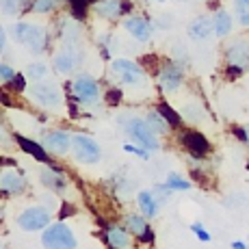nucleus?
<instances>
[{
  "instance_id": "nucleus-29",
  "label": "nucleus",
  "mask_w": 249,
  "mask_h": 249,
  "mask_svg": "<svg viewBox=\"0 0 249 249\" xmlns=\"http://www.w3.org/2000/svg\"><path fill=\"white\" fill-rule=\"evenodd\" d=\"M56 7V0H35L33 2V11L35 13H48Z\"/></svg>"
},
{
  "instance_id": "nucleus-36",
  "label": "nucleus",
  "mask_w": 249,
  "mask_h": 249,
  "mask_svg": "<svg viewBox=\"0 0 249 249\" xmlns=\"http://www.w3.org/2000/svg\"><path fill=\"white\" fill-rule=\"evenodd\" d=\"M124 150H126V152H130V154H137L139 159H147V154H145V152H143V150H139V147H132L130 143H126V145H124Z\"/></svg>"
},
{
  "instance_id": "nucleus-33",
  "label": "nucleus",
  "mask_w": 249,
  "mask_h": 249,
  "mask_svg": "<svg viewBox=\"0 0 249 249\" xmlns=\"http://www.w3.org/2000/svg\"><path fill=\"white\" fill-rule=\"evenodd\" d=\"M0 76H2V83H11L13 78H16V74H13V68L7 63L0 65Z\"/></svg>"
},
{
  "instance_id": "nucleus-35",
  "label": "nucleus",
  "mask_w": 249,
  "mask_h": 249,
  "mask_svg": "<svg viewBox=\"0 0 249 249\" xmlns=\"http://www.w3.org/2000/svg\"><path fill=\"white\" fill-rule=\"evenodd\" d=\"M119 100H122V93H119V89H111L107 93V102L111 104V107H113V104H119Z\"/></svg>"
},
{
  "instance_id": "nucleus-23",
  "label": "nucleus",
  "mask_w": 249,
  "mask_h": 249,
  "mask_svg": "<svg viewBox=\"0 0 249 249\" xmlns=\"http://www.w3.org/2000/svg\"><path fill=\"white\" fill-rule=\"evenodd\" d=\"M147 124L154 128V132H169L171 130V124L162 117L160 111H152L150 115H147Z\"/></svg>"
},
{
  "instance_id": "nucleus-19",
  "label": "nucleus",
  "mask_w": 249,
  "mask_h": 249,
  "mask_svg": "<svg viewBox=\"0 0 249 249\" xmlns=\"http://www.w3.org/2000/svg\"><path fill=\"white\" fill-rule=\"evenodd\" d=\"M41 182H44V186H48V189H52V191H65V178L61 176V171L59 169H46V171H41Z\"/></svg>"
},
{
  "instance_id": "nucleus-14",
  "label": "nucleus",
  "mask_w": 249,
  "mask_h": 249,
  "mask_svg": "<svg viewBox=\"0 0 249 249\" xmlns=\"http://www.w3.org/2000/svg\"><path fill=\"white\" fill-rule=\"evenodd\" d=\"M182 143H184V147H186V150H189L193 156H204L206 152L210 150L208 139H206L202 132H195V130L184 132V137H182Z\"/></svg>"
},
{
  "instance_id": "nucleus-28",
  "label": "nucleus",
  "mask_w": 249,
  "mask_h": 249,
  "mask_svg": "<svg viewBox=\"0 0 249 249\" xmlns=\"http://www.w3.org/2000/svg\"><path fill=\"white\" fill-rule=\"evenodd\" d=\"M71 4V11H74V18H78V20H83L85 13H87V7L91 4V0H68Z\"/></svg>"
},
{
  "instance_id": "nucleus-13",
  "label": "nucleus",
  "mask_w": 249,
  "mask_h": 249,
  "mask_svg": "<svg viewBox=\"0 0 249 249\" xmlns=\"http://www.w3.org/2000/svg\"><path fill=\"white\" fill-rule=\"evenodd\" d=\"M124 26H126V31L130 33L132 37H135L137 41H147L152 39V24L145 20V18H128L126 22H124Z\"/></svg>"
},
{
  "instance_id": "nucleus-40",
  "label": "nucleus",
  "mask_w": 249,
  "mask_h": 249,
  "mask_svg": "<svg viewBox=\"0 0 249 249\" xmlns=\"http://www.w3.org/2000/svg\"><path fill=\"white\" fill-rule=\"evenodd\" d=\"M243 130H245V141H247V145H249V124L243 128Z\"/></svg>"
},
{
  "instance_id": "nucleus-6",
  "label": "nucleus",
  "mask_w": 249,
  "mask_h": 249,
  "mask_svg": "<svg viewBox=\"0 0 249 249\" xmlns=\"http://www.w3.org/2000/svg\"><path fill=\"white\" fill-rule=\"evenodd\" d=\"M18 226L22 230H26V232H37V230H44L50 226V213L44 208H39V206H35V208H28L24 210V213L18 217Z\"/></svg>"
},
{
  "instance_id": "nucleus-7",
  "label": "nucleus",
  "mask_w": 249,
  "mask_h": 249,
  "mask_svg": "<svg viewBox=\"0 0 249 249\" xmlns=\"http://www.w3.org/2000/svg\"><path fill=\"white\" fill-rule=\"evenodd\" d=\"M111 71L122 85H137L139 80L143 78L141 68L128 59H115L113 65H111Z\"/></svg>"
},
{
  "instance_id": "nucleus-34",
  "label": "nucleus",
  "mask_w": 249,
  "mask_h": 249,
  "mask_svg": "<svg viewBox=\"0 0 249 249\" xmlns=\"http://www.w3.org/2000/svg\"><path fill=\"white\" fill-rule=\"evenodd\" d=\"M191 230H193V232L197 234V236L202 238L204 243H210V234H208V232H206V230L202 228V223H193V226H191Z\"/></svg>"
},
{
  "instance_id": "nucleus-18",
  "label": "nucleus",
  "mask_w": 249,
  "mask_h": 249,
  "mask_svg": "<svg viewBox=\"0 0 249 249\" xmlns=\"http://www.w3.org/2000/svg\"><path fill=\"white\" fill-rule=\"evenodd\" d=\"M18 145L22 147L26 154H31L33 159H37V160H41V162H48L50 159H48V154L44 152V147L39 145V143H35V141H31V139H26V137H22V135H18Z\"/></svg>"
},
{
  "instance_id": "nucleus-20",
  "label": "nucleus",
  "mask_w": 249,
  "mask_h": 249,
  "mask_svg": "<svg viewBox=\"0 0 249 249\" xmlns=\"http://www.w3.org/2000/svg\"><path fill=\"white\" fill-rule=\"evenodd\" d=\"M213 28H214V35L217 37H226L230 31H232V18H230L228 11H217L213 16Z\"/></svg>"
},
{
  "instance_id": "nucleus-37",
  "label": "nucleus",
  "mask_w": 249,
  "mask_h": 249,
  "mask_svg": "<svg viewBox=\"0 0 249 249\" xmlns=\"http://www.w3.org/2000/svg\"><path fill=\"white\" fill-rule=\"evenodd\" d=\"M9 85H11L16 91H24V89H26V87H24V76H16V78H13Z\"/></svg>"
},
{
  "instance_id": "nucleus-15",
  "label": "nucleus",
  "mask_w": 249,
  "mask_h": 249,
  "mask_svg": "<svg viewBox=\"0 0 249 249\" xmlns=\"http://www.w3.org/2000/svg\"><path fill=\"white\" fill-rule=\"evenodd\" d=\"M44 145L50 152H54V154H65V152L70 150V145H71V137L68 135V132H63V130L48 132V135L44 137Z\"/></svg>"
},
{
  "instance_id": "nucleus-27",
  "label": "nucleus",
  "mask_w": 249,
  "mask_h": 249,
  "mask_svg": "<svg viewBox=\"0 0 249 249\" xmlns=\"http://www.w3.org/2000/svg\"><path fill=\"white\" fill-rule=\"evenodd\" d=\"M167 186H169L171 191H189L191 189V182L182 180L178 174H169V178H167Z\"/></svg>"
},
{
  "instance_id": "nucleus-9",
  "label": "nucleus",
  "mask_w": 249,
  "mask_h": 249,
  "mask_svg": "<svg viewBox=\"0 0 249 249\" xmlns=\"http://www.w3.org/2000/svg\"><path fill=\"white\" fill-rule=\"evenodd\" d=\"M71 89H74L76 100H80V102H85V104H93L95 100H98V93H100L98 83L87 74L78 76V78L71 83Z\"/></svg>"
},
{
  "instance_id": "nucleus-5",
  "label": "nucleus",
  "mask_w": 249,
  "mask_h": 249,
  "mask_svg": "<svg viewBox=\"0 0 249 249\" xmlns=\"http://www.w3.org/2000/svg\"><path fill=\"white\" fill-rule=\"evenodd\" d=\"M28 93L37 104L46 108H56L61 104V91L50 83H35L28 87Z\"/></svg>"
},
{
  "instance_id": "nucleus-26",
  "label": "nucleus",
  "mask_w": 249,
  "mask_h": 249,
  "mask_svg": "<svg viewBox=\"0 0 249 249\" xmlns=\"http://www.w3.org/2000/svg\"><path fill=\"white\" fill-rule=\"evenodd\" d=\"M159 111H160L162 117H165L167 122L171 124V128H178V126H180V122H182V119H180V115L176 113L174 108L169 107V104H160V107H159Z\"/></svg>"
},
{
  "instance_id": "nucleus-25",
  "label": "nucleus",
  "mask_w": 249,
  "mask_h": 249,
  "mask_svg": "<svg viewBox=\"0 0 249 249\" xmlns=\"http://www.w3.org/2000/svg\"><path fill=\"white\" fill-rule=\"evenodd\" d=\"M234 9H236L238 22H241L243 26H249V0H236Z\"/></svg>"
},
{
  "instance_id": "nucleus-17",
  "label": "nucleus",
  "mask_w": 249,
  "mask_h": 249,
  "mask_svg": "<svg viewBox=\"0 0 249 249\" xmlns=\"http://www.w3.org/2000/svg\"><path fill=\"white\" fill-rule=\"evenodd\" d=\"M0 186H2V193H20L24 189V178L16 171H2Z\"/></svg>"
},
{
  "instance_id": "nucleus-16",
  "label": "nucleus",
  "mask_w": 249,
  "mask_h": 249,
  "mask_svg": "<svg viewBox=\"0 0 249 249\" xmlns=\"http://www.w3.org/2000/svg\"><path fill=\"white\" fill-rule=\"evenodd\" d=\"M213 33H214L213 20H208V18H195V20L189 24V37L191 39H195V41L208 39Z\"/></svg>"
},
{
  "instance_id": "nucleus-38",
  "label": "nucleus",
  "mask_w": 249,
  "mask_h": 249,
  "mask_svg": "<svg viewBox=\"0 0 249 249\" xmlns=\"http://www.w3.org/2000/svg\"><path fill=\"white\" fill-rule=\"evenodd\" d=\"M71 213H74V210H71L70 206H68V208H63V213H61V219H63V217H68V214H71Z\"/></svg>"
},
{
  "instance_id": "nucleus-39",
  "label": "nucleus",
  "mask_w": 249,
  "mask_h": 249,
  "mask_svg": "<svg viewBox=\"0 0 249 249\" xmlns=\"http://www.w3.org/2000/svg\"><path fill=\"white\" fill-rule=\"evenodd\" d=\"M232 249H245V245H243V243H238V241H234L232 243Z\"/></svg>"
},
{
  "instance_id": "nucleus-22",
  "label": "nucleus",
  "mask_w": 249,
  "mask_h": 249,
  "mask_svg": "<svg viewBox=\"0 0 249 249\" xmlns=\"http://www.w3.org/2000/svg\"><path fill=\"white\" fill-rule=\"evenodd\" d=\"M108 245H111L113 249H126L128 247V234L124 232V230H119V228H111L108 230Z\"/></svg>"
},
{
  "instance_id": "nucleus-30",
  "label": "nucleus",
  "mask_w": 249,
  "mask_h": 249,
  "mask_svg": "<svg viewBox=\"0 0 249 249\" xmlns=\"http://www.w3.org/2000/svg\"><path fill=\"white\" fill-rule=\"evenodd\" d=\"M26 74L31 76V78H37V80H41V78H44V76L48 74V68H46L44 63H33L31 68L26 70Z\"/></svg>"
},
{
  "instance_id": "nucleus-10",
  "label": "nucleus",
  "mask_w": 249,
  "mask_h": 249,
  "mask_svg": "<svg viewBox=\"0 0 249 249\" xmlns=\"http://www.w3.org/2000/svg\"><path fill=\"white\" fill-rule=\"evenodd\" d=\"M78 48L76 46H70V44H65V48L61 52H56L54 54V70L59 71V74H63V76H68L74 71L76 68V63L80 61V54L78 52Z\"/></svg>"
},
{
  "instance_id": "nucleus-31",
  "label": "nucleus",
  "mask_w": 249,
  "mask_h": 249,
  "mask_svg": "<svg viewBox=\"0 0 249 249\" xmlns=\"http://www.w3.org/2000/svg\"><path fill=\"white\" fill-rule=\"evenodd\" d=\"M20 4H22V0H2V13L13 16V13L20 11Z\"/></svg>"
},
{
  "instance_id": "nucleus-21",
  "label": "nucleus",
  "mask_w": 249,
  "mask_h": 249,
  "mask_svg": "<svg viewBox=\"0 0 249 249\" xmlns=\"http://www.w3.org/2000/svg\"><path fill=\"white\" fill-rule=\"evenodd\" d=\"M139 206H141V213L145 214L147 219L154 217L156 213H159V202L154 199V195L147 193V191H143V193H139Z\"/></svg>"
},
{
  "instance_id": "nucleus-32",
  "label": "nucleus",
  "mask_w": 249,
  "mask_h": 249,
  "mask_svg": "<svg viewBox=\"0 0 249 249\" xmlns=\"http://www.w3.org/2000/svg\"><path fill=\"white\" fill-rule=\"evenodd\" d=\"M11 31H13V37H16V39H18V41H20V44H22L24 35H26V31H28V24H26V22H18L16 26L11 28Z\"/></svg>"
},
{
  "instance_id": "nucleus-12",
  "label": "nucleus",
  "mask_w": 249,
  "mask_h": 249,
  "mask_svg": "<svg viewBox=\"0 0 249 249\" xmlns=\"http://www.w3.org/2000/svg\"><path fill=\"white\" fill-rule=\"evenodd\" d=\"M22 44L31 48V52L39 54V52L46 50V44H48L46 31L41 26H37V24H28V31H26V35H24Z\"/></svg>"
},
{
  "instance_id": "nucleus-4",
  "label": "nucleus",
  "mask_w": 249,
  "mask_h": 249,
  "mask_svg": "<svg viewBox=\"0 0 249 249\" xmlns=\"http://www.w3.org/2000/svg\"><path fill=\"white\" fill-rule=\"evenodd\" d=\"M71 150H74L76 160L85 162V165H93L100 160V147L91 137L76 135L71 137Z\"/></svg>"
},
{
  "instance_id": "nucleus-24",
  "label": "nucleus",
  "mask_w": 249,
  "mask_h": 249,
  "mask_svg": "<svg viewBox=\"0 0 249 249\" xmlns=\"http://www.w3.org/2000/svg\"><path fill=\"white\" fill-rule=\"evenodd\" d=\"M126 226L130 228V232H135L137 236H143V234L147 232V223H145V219L143 217H139V214H128L126 217Z\"/></svg>"
},
{
  "instance_id": "nucleus-2",
  "label": "nucleus",
  "mask_w": 249,
  "mask_h": 249,
  "mask_svg": "<svg viewBox=\"0 0 249 249\" xmlns=\"http://www.w3.org/2000/svg\"><path fill=\"white\" fill-rule=\"evenodd\" d=\"M226 61L230 74L238 76L241 71L249 68V41L247 39H234L226 50Z\"/></svg>"
},
{
  "instance_id": "nucleus-11",
  "label": "nucleus",
  "mask_w": 249,
  "mask_h": 249,
  "mask_svg": "<svg viewBox=\"0 0 249 249\" xmlns=\"http://www.w3.org/2000/svg\"><path fill=\"white\" fill-rule=\"evenodd\" d=\"M93 9L98 16L107 18V20H115V18L124 16V13L132 7L128 2H124V0H98V2L93 4Z\"/></svg>"
},
{
  "instance_id": "nucleus-3",
  "label": "nucleus",
  "mask_w": 249,
  "mask_h": 249,
  "mask_svg": "<svg viewBox=\"0 0 249 249\" xmlns=\"http://www.w3.org/2000/svg\"><path fill=\"white\" fill-rule=\"evenodd\" d=\"M126 132L132 139H137L141 145H145L147 150H156L159 147V141H156V132L154 128L147 124V119H139V117H130L126 122Z\"/></svg>"
},
{
  "instance_id": "nucleus-1",
  "label": "nucleus",
  "mask_w": 249,
  "mask_h": 249,
  "mask_svg": "<svg viewBox=\"0 0 249 249\" xmlns=\"http://www.w3.org/2000/svg\"><path fill=\"white\" fill-rule=\"evenodd\" d=\"M41 245L46 249H74L76 238L65 223H52L46 228L44 236H41Z\"/></svg>"
},
{
  "instance_id": "nucleus-8",
  "label": "nucleus",
  "mask_w": 249,
  "mask_h": 249,
  "mask_svg": "<svg viewBox=\"0 0 249 249\" xmlns=\"http://www.w3.org/2000/svg\"><path fill=\"white\" fill-rule=\"evenodd\" d=\"M159 83L162 91L171 93L180 87L182 83V65L180 63H174V61H167V63L160 65V71H159Z\"/></svg>"
}]
</instances>
